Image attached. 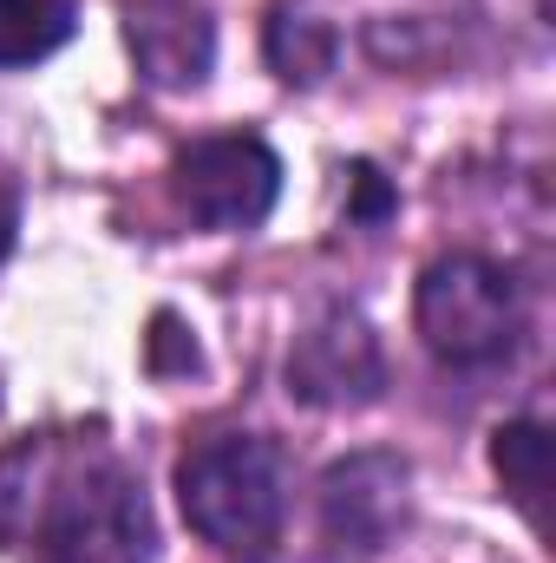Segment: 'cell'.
<instances>
[{"mask_svg":"<svg viewBox=\"0 0 556 563\" xmlns=\"http://www.w3.org/2000/svg\"><path fill=\"white\" fill-rule=\"evenodd\" d=\"M0 551L20 563H151L144 478L99 439H20L0 452Z\"/></svg>","mask_w":556,"mask_h":563,"instance_id":"obj_1","label":"cell"},{"mask_svg":"<svg viewBox=\"0 0 556 563\" xmlns=\"http://www.w3.org/2000/svg\"><path fill=\"white\" fill-rule=\"evenodd\" d=\"M177 511L223 558H269L288 518V459L263 432H216L177 459Z\"/></svg>","mask_w":556,"mask_h":563,"instance_id":"obj_2","label":"cell"},{"mask_svg":"<svg viewBox=\"0 0 556 563\" xmlns=\"http://www.w3.org/2000/svg\"><path fill=\"white\" fill-rule=\"evenodd\" d=\"M413 321L432 361H445L458 374H485L524 347V288L504 263H491L478 250H452V256L425 263Z\"/></svg>","mask_w":556,"mask_h":563,"instance_id":"obj_3","label":"cell"},{"mask_svg":"<svg viewBox=\"0 0 556 563\" xmlns=\"http://www.w3.org/2000/svg\"><path fill=\"white\" fill-rule=\"evenodd\" d=\"M170 190L190 223L216 236L263 230L281 197V157L256 132H223V139H190L170 157Z\"/></svg>","mask_w":556,"mask_h":563,"instance_id":"obj_4","label":"cell"},{"mask_svg":"<svg viewBox=\"0 0 556 563\" xmlns=\"http://www.w3.org/2000/svg\"><path fill=\"white\" fill-rule=\"evenodd\" d=\"M288 394L314 413H360L387 394V347L360 308H321L288 347Z\"/></svg>","mask_w":556,"mask_h":563,"instance_id":"obj_5","label":"cell"},{"mask_svg":"<svg viewBox=\"0 0 556 563\" xmlns=\"http://www.w3.org/2000/svg\"><path fill=\"white\" fill-rule=\"evenodd\" d=\"M413 518V465L400 452H347L321 472V531L327 544L374 558Z\"/></svg>","mask_w":556,"mask_h":563,"instance_id":"obj_6","label":"cell"},{"mask_svg":"<svg viewBox=\"0 0 556 563\" xmlns=\"http://www.w3.org/2000/svg\"><path fill=\"white\" fill-rule=\"evenodd\" d=\"M125 46L157 92H197L216 66V20L203 0H125Z\"/></svg>","mask_w":556,"mask_h":563,"instance_id":"obj_7","label":"cell"},{"mask_svg":"<svg viewBox=\"0 0 556 563\" xmlns=\"http://www.w3.org/2000/svg\"><path fill=\"white\" fill-rule=\"evenodd\" d=\"M491 472L504 498L524 511V525L544 538L551 531V432L537 420H504L491 432Z\"/></svg>","mask_w":556,"mask_h":563,"instance_id":"obj_8","label":"cell"},{"mask_svg":"<svg viewBox=\"0 0 556 563\" xmlns=\"http://www.w3.org/2000/svg\"><path fill=\"white\" fill-rule=\"evenodd\" d=\"M263 53H269L281 86H321L341 59V33H334V20L308 13L301 0H281L263 26Z\"/></svg>","mask_w":556,"mask_h":563,"instance_id":"obj_9","label":"cell"},{"mask_svg":"<svg viewBox=\"0 0 556 563\" xmlns=\"http://www.w3.org/2000/svg\"><path fill=\"white\" fill-rule=\"evenodd\" d=\"M73 33H79L73 0H0V73L53 59Z\"/></svg>","mask_w":556,"mask_h":563,"instance_id":"obj_10","label":"cell"},{"mask_svg":"<svg viewBox=\"0 0 556 563\" xmlns=\"http://www.w3.org/2000/svg\"><path fill=\"white\" fill-rule=\"evenodd\" d=\"M347 190H354V197H347V223H360V230L387 223V217H393V203H400V197H393V184L380 177V164H354V170H347Z\"/></svg>","mask_w":556,"mask_h":563,"instance_id":"obj_11","label":"cell"},{"mask_svg":"<svg viewBox=\"0 0 556 563\" xmlns=\"http://www.w3.org/2000/svg\"><path fill=\"white\" fill-rule=\"evenodd\" d=\"M7 250H13V203L0 197V263H7Z\"/></svg>","mask_w":556,"mask_h":563,"instance_id":"obj_12","label":"cell"}]
</instances>
